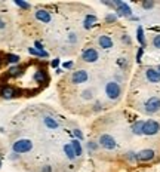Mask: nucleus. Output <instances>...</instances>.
<instances>
[{
  "mask_svg": "<svg viewBox=\"0 0 160 172\" xmlns=\"http://www.w3.org/2000/svg\"><path fill=\"white\" fill-rule=\"evenodd\" d=\"M67 40H68V43L76 45V43H77V34H76V33H70V34H68V37H67Z\"/></svg>",
  "mask_w": 160,
  "mask_h": 172,
  "instance_id": "5701e85b",
  "label": "nucleus"
},
{
  "mask_svg": "<svg viewBox=\"0 0 160 172\" xmlns=\"http://www.w3.org/2000/svg\"><path fill=\"white\" fill-rule=\"evenodd\" d=\"M98 45H100V48H102V49H110V48H113V40H111L110 36H100Z\"/></svg>",
  "mask_w": 160,
  "mask_h": 172,
  "instance_id": "4468645a",
  "label": "nucleus"
},
{
  "mask_svg": "<svg viewBox=\"0 0 160 172\" xmlns=\"http://www.w3.org/2000/svg\"><path fill=\"white\" fill-rule=\"evenodd\" d=\"M105 93L110 99H117L122 93V88L117 82H108L105 85Z\"/></svg>",
  "mask_w": 160,
  "mask_h": 172,
  "instance_id": "7ed1b4c3",
  "label": "nucleus"
},
{
  "mask_svg": "<svg viewBox=\"0 0 160 172\" xmlns=\"http://www.w3.org/2000/svg\"><path fill=\"white\" fill-rule=\"evenodd\" d=\"M153 45H154L156 48H159V49H160V34H159V36H156V37H154V40H153Z\"/></svg>",
  "mask_w": 160,
  "mask_h": 172,
  "instance_id": "cd10ccee",
  "label": "nucleus"
},
{
  "mask_svg": "<svg viewBox=\"0 0 160 172\" xmlns=\"http://www.w3.org/2000/svg\"><path fill=\"white\" fill-rule=\"evenodd\" d=\"M64 153H65L67 159L68 160H74L76 159V154H74V150H73V146H71V143H67V144H64Z\"/></svg>",
  "mask_w": 160,
  "mask_h": 172,
  "instance_id": "2eb2a0df",
  "label": "nucleus"
},
{
  "mask_svg": "<svg viewBox=\"0 0 160 172\" xmlns=\"http://www.w3.org/2000/svg\"><path fill=\"white\" fill-rule=\"evenodd\" d=\"M21 71V67H12L9 68V76H18Z\"/></svg>",
  "mask_w": 160,
  "mask_h": 172,
  "instance_id": "393cba45",
  "label": "nucleus"
},
{
  "mask_svg": "<svg viewBox=\"0 0 160 172\" xmlns=\"http://www.w3.org/2000/svg\"><path fill=\"white\" fill-rule=\"evenodd\" d=\"M42 172H52V168H51L49 165L43 166V168H42Z\"/></svg>",
  "mask_w": 160,
  "mask_h": 172,
  "instance_id": "473e14b6",
  "label": "nucleus"
},
{
  "mask_svg": "<svg viewBox=\"0 0 160 172\" xmlns=\"http://www.w3.org/2000/svg\"><path fill=\"white\" fill-rule=\"evenodd\" d=\"M12 148H13V153H16V154H25V153L33 150V141L28 138L16 139L12 144Z\"/></svg>",
  "mask_w": 160,
  "mask_h": 172,
  "instance_id": "f257e3e1",
  "label": "nucleus"
},
{
  "mask_svg": "<svg viewBox=\"0 0 160 172\" xmlns=\"http://www.w3.org/2000/svg\"><path fill=\"white\" fill-rule=\"evenodd\" d=\"M114 6H117V12L119 15H123V16H131V7L127 6L126 3H123V2H114Z\"/></svg>",
  "mask_w": 160,
  "mask_h": 172,
  "instance_id": "f8f14e48",
  "label": "nucleus"
},
{
  "mask_svg": "<svg viewBox=\"0 0 160 172\" xmlns=\"http://www.w3.org/2000/svg\"><path fill=\"white\" fill-rule=\"evenodd\" d=\"M0 64H2V61H0Z\"/></svg>",
  "mask_w": 160,
  "mask_h": 172,
  "instance_id": "ea45409f",
  "label": "nucleus"
},
{
  "mask_svg": "<svg viewBox=\"0 0 160 172\" xmlns=\"http://www.w3.org/2000/svg\"><path fill=\"white\" fill-rule=\"evenodd\" d=\"M33 79L37 82V83H45V80H46V73H45V70H37L36 73H34Z\"/></svg>",
  "mask_w": 160,
  "mask_h": 172,
  "instance_id": "a211bd4d",
  "label": "nucleus"
},
{
  "mask_svg": "<svg viewBox=\"0 0 160 172\" xmlns=\"http://www.w3.org/2000/svg\"><path fill=\"white\" fill-rule=\"evenodd\" d=\"M153 2H144L142 3V7H145V9H150V7H153Z\"/></svg>",
  "mask_w": 160,
  "mask_h": 172,
  "instance_id": "c756f323",
  "label": "nucleus"
},
{
  "mask_svg": "<svg viewBox=\"0 0 160 172\" xmlns=\"http://www.w3.org/2000/svg\"><path fill=\"white\" fill-rule=\"evenodd\" d=\"M145 76H147V80L151 82V83H159L160 82V71L157 68H147Z\"/></svg>",
  "mask_w": 160,
  "mask_h": 172,
  "instance_id": "9d476101",
  "label": "nucleus"
},
{
  "mask_svg": "<svg viewBox=\"0 0 160 172\" xmlns=\"http://www.w3.org/2000/svg\"><path fill=\"white\" fill-rule=\"evenodd\" d=\"M136 34H138V42L141 43V46L145 48V39H144V30H142V27H138Z\"/></svg>",
  "mask_w": 160,
  "mask_h": 172,
  "instance_id": "aec40b11",
  "label": "nucleus"
},
{
  "mask_svg": "<svg viewBox=\"0 0 160 172\" xmlns=\"http://www.w3.org/2000/svg\"><path fill=\"white\" fill-rule=\"evenodd\" d=\"M82 97H83V99H92L93 98L92 91H91V89H86V91H83V92H82Z\"/></svg>",
  "mask_w": 160,
  "mask_h": 172,
  "instance_id": "b1692460",
  "label": "nucleus"
},
{
  "mask_svg": "<svg viewBox=\"0 0 160 172\" xmlns=\"http://www.w3.org/2000/svg\"><path fill=\"white\" fill-rule=\"evenodd\" d=\"M100 146L107 148V150H113V148H116L117 144H116V139L111 135L104 134V135H101V138H100Z\"/></svg>",
  "mask_w": 160,
  "mask_h": 172,
  "instance_id": "0eeeda50",
  "label": "nucleus"
},
{
  "mask_svg": "<svg viewBox=\"0 0 160 172\" xmlns=\"http://www.w3.org/2000/svg\"><path fill=\"white\" fill-rule=\"evenodd\" d=\"M0 166H2V162H0Z\"/></svg>",
  "mask_w": 160,
  "mask_h": 172,
  "instance_id": "58836bf2",
  "label": "nucleus"
},
{
  "mask_svg": "<svg viewBox=\"0 0 160 172\" xmlns=\"http://www.w3.org/2000/svg\"><path fill=\"white\" fill-rule=\"evenodd\" d=\"M157 70H159V71H160V66H159V67H157Z\"/></svg>",
  "mask_w": 160,
  "mask_h": 172,
  "instance_id": "4c0bfd02",
  "label": "nucleus"
},
{
  "mask_svg": "<svg viewBox=\"0 0 160 172\" xmlns=\"http://www.w3.org/2000/svg\"><path fill=\"white\" fill-rule=\"evenodd\" d=\"M154 154L156 153L150 148H145V150H141L140 153H136V160L140 162H150V160L154 159Z\"/></svg>",
  "mask_w": 160,
  "mask_h": 172,
  "instance_id": "6e6552de",
  "label": "nucleus"
},
{
  "mask_svg": "<svg viewBox=\"0 0 160 172\" xmlns=\"http://www.w3.org/2000/svg\"><path fill=\"white\" fill-rule=\"evenodd\" d=\"M6 61H7V62H12V64H16V62L20 61V57H18V55H12V53H9V55H6Z\"/></svg>",
  "mask_w": 160,
  "mask_h": 172,
  "instance_id": "4be33fe9",
  "label": "nucleus"
},
{
  "mask_svg": "<svg viewBox=\"0 0 160 172\" xmlns=\"http://www.w3.org/2000/svg\"><path fill=\"white\" fill-rule=\"evenodd\" d=\"M107 22H114L116 21V15H107Z\"/></svg>",
  "mask_w": 160,
  "mask_h": 172,
  "instance_id": "7c9ffc66",
  "label": "nucleus"
},
{
  "mask_svg": "<svg viewBox=\"0 0 160 172\" xmlns=\"http://www.w3.org/2000/svg\"><path fill=\"white\" fill-rule=\"evenodd\" d=\"M58 64H60V60H53V61H52V66H53V67H56Z\"/></svg>",
  "mask_w": 160,
  "mask_h": 172,
  "instance_id": "f704fd0d",
  "label": "nucleus"
},
{
  "mask_svg": "<svg viewBox=\"0 0 160 172\" xmlns=\"http://www.w3.org/2000/svg\"><path fill=\"white\" fill-rule=\"evenodd\" d=\"M43 125L46 126L47 129L55 131V129L60 128V122L56 120V117H53V116H43Z\"/></svg>",
  "mask_w": 160,
  "mask_h": 172,
  "instance_id": "1a4fd4ad",
  "label": "nucleus"
},
{
  "mask_svg": "<svg viewBox=\"0 0 160 172\" xmlns=\"http://www.w3.org/2000/svg\"><path fill=\"white\" fill-rule=\"evenodd\" d=\"M89 148H91V150H95V148H96V144L91 141V143H89Z\"/></svg>",
  "mask_w": 160,
  "mask_h": 172,
  "instance_id": "72a5a7b5",
  "label": "nucleus"
},
{
  "mask_svg": "<svg viewBox=\"0 0 160 172\" xmlns=\"http://www.w3.org/2000/svg\"><path fill=\"white\" fill-rule=\"evenodd\" d=\"M34 15H36V18H37L42 24H49V22L52 21V15H51V12L43 11V9H39V11L34 13Z\"/></svg>",
  "mask_w": 160,
  "mask_h": 172,
  "instance_id": "9b49d317",
  "label": "nucleus"
},
{
  "mask_svg": "<svg viewBox=\"0 0 160 172\" xmlns=\"http://www.w3.org/2000/svg\"><path fill=\"white\" fill-rule=\"evenodd\" d=\"M80 60L83 61V62L92 64V62H96V61L100 60V53H98V51H96L95 48H86V49L82 52Z\"/></svg>",
  "mask_w": 160,
  "mask_h": 172,
  "instance_id": "f03ea898",
  "label": "nucleus"
},
{
  "mask_svg": "<svg viewBox=\"0 0 160 172\" xmlns=\"http://www.w3.org/2000/svg\"><path fill=\"white\" fill-rule=\"evenodd\" d=\"M28 52L31 53V55H37V57H45V58L49 57V53H47V52H40V51L34 49V48H30V49H28Z\"/></svg>",
  "mask_w": 160,
  "mask_h": 172,
  "instance_id": "412c9836",
  "label": "nucleus"
},
{
  "mask_svg": "<svg viewBox=\"0 0 160 172\" xmlns=\"http://www.w3.org/2000/svg\"><path fill=\"white\" fill-rule=\"evenodd\" d=\"M148 114H154L160 110V98L159 97H151L150 99H147L145 108H144Z\"/></svg>",
  "mask_w": 160,
  "mask_h": 172,
  "instance_id": "423d86ee",
  "label": "nucleus"
},
{
  "mask_svg": "<svg viewBox=\"0 0 160 172\" xmlns=\"http://www.w3.org/2000/svg\"><path fill=\"white\" fill-rule=\"evenodd\" d=\"M142 52H144V48H140V51H138V55H136V60L141 61V57H142Z\"/></svg>",
  "mask_w": 160,
  "mask_h": 172,
  "instance_id": "2f4dec72",
  "label": "nucleus"
},
{
  "mask_svg": "<svg viewBox=\"0 0 160 172\" xmlns=\"http://www.w3.org/2000/svg\"><path fill=\"white\" fill-rule=\"evenodd\" d=\"M87 79H89V74H87L86 70H77L71 73L70 76V80L73 82L74 85H82V83H86Z\"/></svg>",
  "mask_w": 160,
  "mask_h": 172,
  "instance_id": "39448f33",
  "label": "nucleus"
},
{
  "mask_svg": "<svg viewBox=\"0 0 160 172\" xmlns=\"http://www.w3.org/2000/svg\"><path fill=\"white\" fill-rule=\"evenodd\" d=\"M71 146H73V150H74V154H76V157H80V156L83 154V148H82V144H80V141L74 138L73 141H71Z\"/></svg>",
  "mask_w": 160,
  "mask_h": 172,
  "instance_id": "dca6fc26",
  "label": "nucleus"
},
{
  "mask_svg": "<svg viewBox=\"0 0 160 172\" xmlns=\"http://www.w3.org/2000/svg\"><path fill=\"white\" fill-rule=\"evenodd\" d=\"M15 3H16V5H18L20 7H22V9H30V7H31L30 5H28V3H25V2H20V0H16Z\"/></svg>",
  "mask_w": 160,
  "mask_h": 172,
  "instance_id": "a878e982",
  "label": "nucleus"
},
{
  "mask_svg": "<svg viewBox=\"0 0 160 172\" xmlns=\"http://www.w3.org/2000/svg\"><path fill=\"white\" fill-rule=\"evenodd\" d=\"M5 24H6V22H5V21L0 18V28H5Z\"/></svg>",
  "mask_w": 160,
  "mask_h": 172,
  "instance_id": "c9c22d12",
  "label": "nucleus"
},
{
  "mask_svg": "<svg viewBox=\"0 0 160 172\" xmlns=\"http://www.w3.org/2000/svg\"><path fill=\"white\" fill-rule=\"evenodd\" d=\"M36 48H37V51H40V52H46L45 48H43V45H42L40 42H36Z\"/></svg>",
  "mask_w": 160,
  "mask_h": 172,
  "instance_id": "c85d7f7f",
  "label": "nucleus"
},
{
  "mask_svg": "<svg viewBox=\"0 0 160 172\" xmlns=\"http://www.w3.org/2000/svg\"><path fill=\"white\" fill-rule=\"evenodd\" d=\"M71 66H73V62H65V64H64V67H65V68H70Z\"/></svg>",
  "mask_w": 160,
  "mask_h": 172,
  "instance_id": "e433bc0d",
  "label": "nucleus"
},
{
  "mask_svg": "<svg viewBox=\"0 0 160 172\" xmlns=\"http://www.w3.org/2000/svg\"><path fill=\"white\" fill-rule=\"evenodd\" d=\"M142 129H144V122L142 120H138L132 125V132L135 135H142Z\"/></svg>",
  "mask_w": 160,
  "mask_h": 172,
  "instance_id": "f3484780",
  "label": "nucleus"
},
{
  "mask_svg": "<svg viewBox=\"0 0 160 172\" xmlns=\"http://www.w3.org/2000/svg\"><path fill=\"white\" fill-rule=\"evenodd\" d=\"M16 95H18V92H16L13 88H11V86H5V88H2V89H0V97H2V98L9 99V98L16 97Z\"/></svg>",
  "mask_w": 160,
  "mask_h": 172,
  "instance_id": "ddd939ff",
  "label": "nucleus"
},
{
  "mask_svg": "<svg viewBox=\"0 0 160 172\" xmlns=\"http://www.w3.org/2000/svg\"><path fill=\"white\" fill-rule=\"evenodd\" d=\"M74 135H76V139H83V134L80 129H74Z\"/></svg>",
  "mask_w": 160,
  "mask_h": 172,
  "instance_id": "bb28decb",
  "label": "nucleus"
},
{
  "mask_svg": "<svg viewBox=\"0 0 160 172\" xmlns=\"http://www.w3.org/2000/svg\"><path fill=\"white\" fill-rule=\"evenodd\" d=\"M96 22V16L95 15H87L86 20H85V28H91Z\"/></svg>",
  "mask_w": 160,
  "mask_h": 172,
  "instance_id": "6ab92c4d",
  "label": "nucleus"
},
{
  "mask_svg": "<svg viewBox=\"0 0 160 172\" xmlns=\"http://www.w3.org/2000/svg\"><path fill=\"white\" fill-rule=\"evenodd\" d=\"M159 131H160V123H159V122H156V120H147V122H144L142 135H148V137H151V135L159 134Z\"/></svg>",
  "mask_w": 160,
  "mask_h": 172,
  "instance_id": "20e7f679",
  "label": "nucleus"
}]
</instances>
